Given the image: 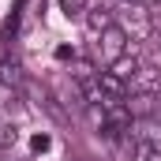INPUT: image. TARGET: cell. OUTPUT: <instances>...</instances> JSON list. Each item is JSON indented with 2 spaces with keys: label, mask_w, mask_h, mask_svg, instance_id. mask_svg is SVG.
Returning <instances> with one entry per match:
<instances>
[{
  "label": "cell",
  "mask_w": 161,
  "mask_h": 161,
  "mask_svg": "<svg viewBox=\"0 0 161 161\" xmlns=\"http://www.w3.org/2000/svg\"><path fill=\"white\" fill-rule=\"evenodd\" d=\"M127 4H139V0H127Z\"/></svg>",
  "instance_id": "16"
},
{
  "label": "cell",
  "mask_w": 161,
  "mask_h": 161,
  "mask_svg": "<svg viewBox=\"0 0 161 161\" xmlns=\"http://www.w3.org/2000/svg\"><path fill=\"white\" fill-rule=\"evenodd\" d=\"M0 82H4L8 90H19V86H23V64H19L15 56H4V60H0Z\"/></svg>",
  "instance_id": "4"
},
{
  "label": "cell",
  "mask_w": 161,
  "mask_h": 161,
  "mask_svg": "<svg viewBox=\"0 0 161 161\" xmlns=\"http://www.w3.org/2000/svg\"><path fill=\"white\" fill-rule=\"evenodd\" d=\"M142 161H161V150H154V146H142Z\"/></svg>",
  "instance_id": "13"
},
{
  "label": "cell",
  "mask_w": 161,
  "mask_h": 161,
  "mask_svg": "<svg viewBox=\"0 0 161 161\" xmlns=\"http://www.w3.org/2000/svg\"><path fill=\"white\" fill-rule=\"evenodd\" d=\"M158 4H161V0H154V8H158Z\"/></svg>",
  "instance_id": "17"
},
{
  "label": "cell",
  "mask_w": 161,
  "mask_h": 161,
  "mask_svg": "<svg viewBox=\"0 0 161 161\" xmlns=\"http://www.w3.org/2000/svg\"><path fill=\"white\" fill-rule=\"evenodd\" d=\"M94 53H97V60H101L105 68H113L124 53H131L127 30H124V26H116V23H113V26H105V30L97 34V41H94Z\"/></svg>",
  "instance_id": "1"
},
{
  "label": "cell",
  "mask_w": 161,
  "mask_h": 161,
  "mask_svg": "<svg viewBox=\"0 0 161 161\" xmlns=\"http://www.w3.org/2000/svg\"><path fill=\"white\" fill-rule=\"evenodd\" d=\"M109 71H113V75H120L124 82H131V79H135V75H139V60L124 53V56H120V60H116V64H113V68H109Z\"/></svg>",
  "instance_id": "7"
},
{
  "label": "cell",
  "mask_w": 161,
  "mask_h": 161,
  "mask_svg": "<svg viewBox=\"0 0 161 161\" xmlns=\"http://www.w3.org/2000/svg\"><path fill=\"white\" fill-rule=\"evenodd\" d=\"M86 4H90V0H60V11H64L68 19H79V15H86Z\"/></svg>",
  "instance_id": "9"
},
{
  "label": "cell",
  "mask_w": 161,
  "mask_h": 161,
  "mask_svg": "<svg viewBox=\"0 0 161 161\" xmlns=\"http://www.w3.org/2000/svg\"><path fill=\"white\" fill-rule=\"evenodd\" d=\"M11 94H15V90H11ZM4 101H8V86L0 82V105H4Z\"/></svg>",
  "instance_id": "14"
},
{
  "label": "cell",
  "mask_w": 161,
  "mask_h": 161,
  "mask_svg": "<svg viewBox=\"0 0 161 161\" xmlns=\"http://www.w3.org/2000/svg\"><path fill=\"white\" fill-rule=\"evenodd\" d=\"M97 82H101L105 101H124V97H127V82H124L120 75H113V71H97Z\"/></svg>",
  "instance_id": "3"
},
{
  "label": "cell",
  "mask_w": 161,
  "mask_h": 161,
  "mask_svg": "<svg viewBox=\"0 0 161 161\" xmlns=\"http://www.w3.org/2000/svg\"><path fill=\"white\" fill-rule=\"evenodd\" d=\"M15 139H19V135H15V127H11V124H0V150L15 146Z\"/></svg>",
  "instance_id": "10"
},
{
  "label": "cell",
  "mask_w": 161,
  "mask_h": 161,
  "mask_svg": "<svg viewBox=\"0 0 161 161\" xmlns=\"http://www.w3.org/2000/svg\"><path fill=\"white\" fill-rule=\"evenodd\" d=\"M154 120H161V94H158V105H154Z\"/></svg>",
  "instance_id": "15"
},
{
  "label": "cell",
  "mask_w": 161,
  "mask_h": 161,
  "mask_svg": "<svg viewBox=\"0 0 161 161\" xmlns=\"http://www.w3.org/2000/svg\"><path fill=\"white\" fill-rule=\"evenodd\" d=\"M135 94H146V97H158L161 94V68H139V75L131 79Z\"/></svg>",
  "instance_id": "2"
},
{
  "label": "cell",
  "mask_w": 161,
  "mask_h": 161,
  "mask_svg": "<svg viewBox=\"0 0 161 161\" xmlns=\"http://www.w3.org/2000/svg\"><path fill=\"white\" fill-rule=\"evenodd\" d=\"M105 26H113V15H109L105 8H94V11H90V30H94V34H101Z\"/></svg>",
  "instance_id": "8"
},
{
  "label": "cell",
  "mask_w": 161,
  "mask_h": 161,
  "mask_svg": "<svg viewBox=\"0 0 161 161\" xmlns=\"http://www.w3.org/2000/svg\"><path fill=\"white\" fill-rule=\"evenodd\" d=\"M142 131H135L139 135V142L142 146H154V150H161V120H146V124H139Z\"/></svg>",
  "instance_id": "5"
},
{
  "label": "cell",
  "mask_w": 161,
  "mask_h": 161,
  "mask_svg": "<svg viewBox=\"0 0 161 161\" xmlns=\"http://www.w3.org/2000/svg\"><path fill=\"white\" fill-rule=\"evenodd\" d=\"M38 97H41V105H45V113H49V116H53L56 124H68V120H71V116H68V113L60 109L56 94H49V90H38Z\"/></svg>",
  "instance_id": "6"
},
{
  "label": "cell",
  "mask_w": 161,
  "mask_h": 161,
  "mask_svg": "<svg viewBox=\"0 0 161 161\" xmlns=\"http://www.w3.org/2000/svg\"><path fill=\"white\" fill-rule=\"evenodd\" d=\"M49 146H53V142H49V135H45V131H38V135L30 139V150H34V154H45Z\"/></svg>",
  "instance_id": "11"
},
{
  "label": "cell",
  "mask_w": 161,
  "mask_h": 161,
  "mask_svg": "<svg viewBox=\"0 0 161 161\" xmlns=\"http://www.w3.org/2000/svg\"><path fill=\"white\" fill-rule=\"evenodd\" d=\"M56 60H60V64L75 60V49H71V45H56Z\"/></svg>",
  "instance_id": "12"
}]
</instances>
